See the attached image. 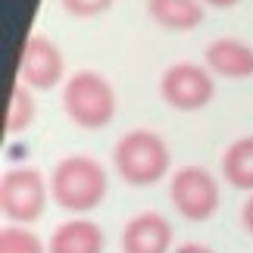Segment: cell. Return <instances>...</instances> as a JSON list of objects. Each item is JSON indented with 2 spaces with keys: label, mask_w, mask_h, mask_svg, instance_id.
<instances>
[{
  "label": "cell",
  "mask_w": 253,
  "mask_h": 253,
  "mask_svg": "<svg viewBox=\"0 0 253 253\" xmlns=\"http://www.w3.org/2000/svg\"><path fill=\"white\" fill-rule=\"evenodd\" d=\"M106 169L94 157L84 153H69L53 166L50 172V197L56 207H63L66 212L84 216V212L97 210L106 200Z\"/></svg>",
  "instance_id": "1"
},
{
  "label": "cell",
  "mask_w": 253,
  "mask_h": 253,
  "mask_svg": "<svg viewBox=\"0 0 253 253\" xmlns=\"http://www.w3.org/2000/svg\"><path fill=\"white\" fill-rule=\"evenodd\" d=\"M172 166V153L163 134L153 128L125 131L113 147V169L131 188H153L166 178Z\"/></svg>",
  "instance_id": "2"
},
{
  "label": "cell",
  "mask_w": 253,
  "mask_h": 253,
  "mask_svg": "<svg viewBox=\"0 0 253 253\" xmlns=\"http://www.w3.org/2000/svg\"><path fill=\"white\" fill-rule=\"evenodd\" d=\"M63 113L75 128L100 131L119 113V97L110 79L94 69H79L63 82Z\"/></svg>",
  "instance_id": "3"
},
{
  "label": "cell",
  "mask_w": 253,
  "mask_h": 253,
  "mask_svg": "<svg viewBox=\"0 0 253 253\" xmlns=\"http://www.w3.org/2000/svg\"><path fill=\"white\" fill-rule=\"evenodd\" d=\"M50 178L32 166H16L0 178V210L13 225H32L50 203Z\"/></svg>",
  "instance_id": "4"
},
{
  "label": "cell",
  "mask_w": 253,
  "mask_h": 253,
  "mask_svg": "<svg viewBox=\"0 0 253 253\" xmlns=\"http://www.w3.org/2000/svg\"><path fill=\"white\" fill-rule=\"evenodd\" d=\"M160 97L178 113H200L216 97V79L200 63H172L160 75Z\"/></svg>",
  "instance_id": "5"
},
{
  "label": "cell",
  "mask_w": 253,
  "mask_h": 253,
  "mask_svg": "<svg viewBox=\"0 0 253 253\" xmlns=\"http://www.w3.org/2000/svg\"><path fill=\"white\" fill-rule=\"evenodd\" d=\"M169 200L188 222H207L219 210V181L203 166H181L169 178Z\"/></svg>",
  "instance_id": "6"
},
{
  "label": "cell",
  "mask_w": 253,
  "mask_h": 253,
  "mask_svg": "<svg viewBox=\"0 0 253 253\" xmlns=\"http://www.w3.org/2000/svg\"><path fill=\"white\" fill-rule=\"evenodd\" d=\"M66 75L63 53L47 35H28L19 50V82L32 91H53Z\"/></svg>",
  "instance_id": "7"
},
{
  "label": "cell",
  "mask_w": 253,
  "mask_h": 253,
  "mask_svg": "<svg viewBox=\"0 0 253 253\" xmlns=\"http://www.w3.org/2000/svg\"><path fill=\"white\" fill-rule=\"evenodd\" d=\"M172 225L163 212H138L122 228V253H172Z\"/></svg>",
  "instance_id": "8"
},
{
  "label": "cell",
  "mask_w": 253,
  "mask_h": 253,
  "mask_svg": "<svg viewBox=\"0 0 253 253\" xmlns=\"http://www.w3.org/2000/svg\"><path fill=\"white\" fill-rule=\"evenodd\" d=\"M203 66L219 79H253V47L241 38H216L203 53Z\"/></svg>",
  "instance_id": "9"
},
{
  "label": "cell",
  "mask_w": 253,
  "mask_h": 253,
  "mask_svg": "<svg viewBox=\"0 0 253 253\" xmlns=\"http://www.w3.org/2000/svg\"><path fill=\"white\" fill-rule=\"evenodd\" d=\"M106 235L94 219L75 216L66 219L63 225L53 228L50 241H47V253H103Z\"/></svg>",
  "instance_id": "10"
},
{
  "label": "cell",
  "mask_w": 253,
  "mask_h": 253,
  "mask_svg": "<svg viewBox=\"0 0 253 253\" xmlns=\"http://www.w3.org/2000/svg\"><path fill=\"white\" fill-rule=\"evenodd\" d=\"M207 6L200 0H147V16L166 32H194Z\"/></svg>",
  "instance_id": "11"
},
{
  "label": "cell",
  "mask_w": 253,
  "mask_h": 253,
  "mask_svg": "<svg viewBox=\"0 0 253 253\" xmlns=\"http://www.w3.org/2000/svg\"><path fill=\"white\" fill-rule=\"evenodd\" d=\"M222 178L235 191L253 194V134L231 141L222 153Z\"/></svg>",
  "instance_id": "12"
},
{
  "label": "cell",
  "mask_w": 253,
  "mask_h": 253,
  "mask_svg": "<svg viewBox=\"0 0 253 253\" xmlns=\"http://www.w3.org/2000/svg\"><path fill=\"white\" fill-rule=\"evenodd\" d=\"M35 119V91L22 82L9 87L6 106H3V131L6 134H22Z\"/></svg>",
  "instance_id": "13"
},
{
  "label": "cell",
  "mask_w": 253,
  "mask_h": 253,
  "mask_svg": "<svg viewBox=\"0 0 253 253\" xmlns=\"http://www.w3.org/2000/svg\"><path fill=\"white\" fill-rule=\"evenodd\" d=\"M0 253H47V244L25 225H6L0 231Z\"/></svg>",
  "instance_id": "14"
},
{
  "label": "cell",
  "mask_w": 253,
  "mask_h": 253,
  "mask_svg": "<svg viewBox=\"0 0 253 253\" xmlns=\"http://www.w3.org/2000/svg\"><path fill=\"white\" fill-rule=\"evenodd\" d=\"M113 3H116V0H60V6H63L69 16H75V19L100 16V13H106Z\"/></svg>",
  "instance_id": "15"
},
{
  "label": "cell",
  "mask_w": 253,
  "mask_h": 253,
  "mask_svg": "<svg viewBox=\"0 0 253 253\" xmlns=\"http://www.w3.org/2000/svg\"><path fill=\"white\" fill-rule=\"evenodd\" d=\"M241 228L253 238V194L244 200V207H241Z\"/></svg>",
  "instance_id": "16"
},
{
  "label": "cell",
  "mask_w": 253,
  "mask_h": 253,
  "mask_svg": "<svg viewBox=\"0 0 253 253\" xmlns=\"http://www.w3.org/2000/svg\"><path fill=\"white\" fill-rule=\"evenodd\" d=\"M172 253H216V250L207 247V244H200V241H184V244H178Z\"/></svg>",
  "instance_id": "17"
},
{
  "label": "cell",
  "mask_w": 253,
  "mask_h": 253,
  "mask_svg": "<svg viewBox=\"0 0 253 253\" xmlns=\"http://www.w3.org/2000/svg\"><path fill=\"white\" fill-rule=\"evenodd\" d=\"M203 6H212V9H231V6H238L241 0H200Z\"/></svg>",
  "instance_id": "18"
}]
</instances>
